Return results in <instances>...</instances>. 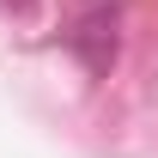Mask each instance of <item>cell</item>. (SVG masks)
<instances>
[{
    "label": "cell",
    "mask_w": 158,
    "mask_h": 158,
    "mask_svg": "<svg viewBox=\"0 0 158 158\" xmlns=\"http://www.w3.org/2000/svg\"><path fill=\"white\" fill-rule=\"evenodd\" d=\"M73 49H79V61L91 73H110V61H116V12H91L73 31Z\"/></svg>",
    "instance_id": "6da1fadb"
}]
</instances>
